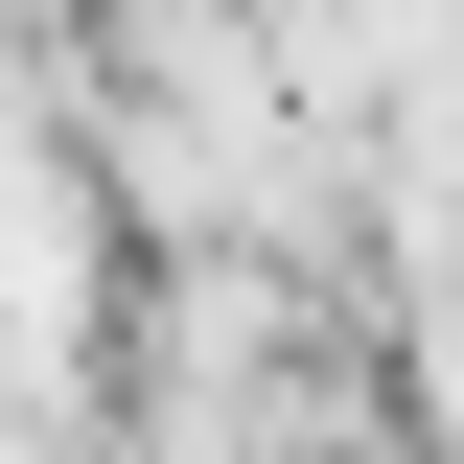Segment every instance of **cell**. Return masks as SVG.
Returning <instances> with one entry per match:
<instances>
[{"instance_id":"6da1fadb","label":"cell","mask_w":464,"mask_h":464,"mask_svg":"<svg viewBox=\"0 0 464 464\" xmlns=\"http://www.w3.org/2000/svg\"><path fill=\"white\" fill-rule=\"evenodd\" d=\"M116 348V163L70 116H0V395H70Z\"/></svg>"},{"instance_id":"7a4b0ae2","label":"cell","mask_w":464,"mask_h":464,"mask_svg":"<svg viewBox=\"0 0 464 464\" xmlns=\"http://www.w3.org/2000/svg\"><path fill=\"white\" fill-rule=\"evenodd\" d=\"M0 464H24V441H0Z\"/></svg>"}]
</instances>
